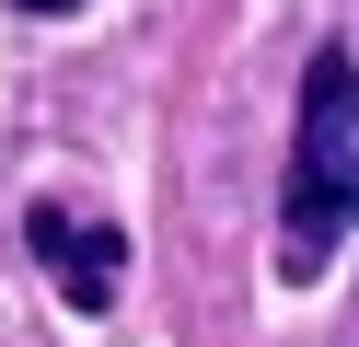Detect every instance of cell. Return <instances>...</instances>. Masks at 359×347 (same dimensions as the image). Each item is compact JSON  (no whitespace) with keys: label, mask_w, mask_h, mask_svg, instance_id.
I'll return each instance as SVG.
<instances>
[{"label":"cell","mask_w":359,"mask_h":347,"mask_svg":"<svg viewBox=\"0 0 359 347\" xmlns=\"http://www.w3.org/2000/svg\"><path fill=\"white\" fill-rule=\"evenodd\" d=\"M348 231H359V58L348 46H313L302 128H290V174H278V278L313 290Z\"/></svg>","instance_id":"6da1fadb"},{"label":"cell","mask_w":359,"mask_h":347,"mask_svg":"<svg viewBox=\"0 0 359 347\" xmlns=\"http://www.w3.org/2000/svg\"><path fill=\"white\" fill-rule=\"evenodd\" d=\"M35 266L58 278V301H81V313H116V290H128V243L104 220H70V208H35Z\"/></svg>","instance_id":"7a4b0ae2"},{"label":"cell","mask_w":359,"mask_h":347,"mask_svg":"<svg viewBox=\"0 0 359 347\" xmlns=\"http://www.w3.org/2000/svg\"><path fill=\"white\" fill-rule=\"evenodd\" d=\"M12 12H35V23H58V12H81V0H12Z\"/></svg>","instance_id":"3957f363"}]
</instances>
